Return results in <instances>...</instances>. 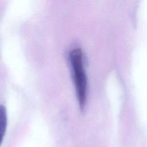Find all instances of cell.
Segmentation results:
<instances>
[{"instance_id": "6da1fadb", "label": "cell", "mask_w": 147, "mask_h": 147, "mask_svg": "<svg viewBox=\"0 0 147 147\" xmlns=\"http://www.w3.org/2000/svg\"><path fill=\"white\" fill-rule=\"evenodd\" d=\"M83 53L78 48L72 49L69 53V60L72 68L73 80L80 107L84 109L86 101L87 76L83 66Z\"/></svg>"}, {"instance_id": "7a4b0ae2", "label": "cell", "mask_w": 147, "mask_h": 147, "mask_svg": "<svg viewBox=\"0 0 147 147\" xmlns=\"http://www.w3.org/2000/svg\"><path fill=\"white\" fill-rule=\"evenodd\" d=\"M7 125V117L6 108L3 105H0V146L6 134Z\"/></svg>"}]
</instances>
